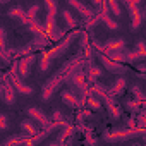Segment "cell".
I'll return each instance as SVG.
<instances>
[{
  "label": "cell",
  "mask_w": 146,
  "mask_h": 146,
  "mask_svg": "<svg viewBox=\"0 0 146 146\" xmlns=\"http://www.w3.org/2000/svg\"><path fill=\"white\" fill-rule=\"evenodd\" d=\"M83 64H84V62L78 60V57H76V58H72V60H69L67 64H64V67H60V70H58V72H55L53 78H50V79L46 81V84L43 86L41 98H43V100H50V96L53 95V91H55L57 88H60V86H62V83L69 81V79L74 76L78 70H81V69H83Z\"/></svg>",
  "instance_id": "1"
},
{
  "label": "cell",
  "mask_w": 146,
  "mask_h": 146,
  "mask_svg": "<svg viewBox=\"0 0 146 146\" xmlns=\"http://www.w3.org/2000/svg\"><path fill=\"white\" fill-rule=\"evenodd\" d=\"M45 7L48 9L46 21H45V29H46V35H48V38H50V40L58 41V40H62V38H64L65 31H64V29H60V28L57 26V23H55V17H57V9H58L57 0H45Z\"/></svg>",
  "instance_id": "2"
},
{
  "label": "cell",
  "mask_w": 146,
  "mask_h": 146,
  "mask_svg": "<svg viewBox=\"0 0 146 146\" xmlns=\"http://www.w3.org/2000/svg\"><path fill=\"white\" fill-rule=\"evenodd\" d=\"M143 134H144V129L129 127V129H124V131H110V132H105L103 134V139L105 141H110V143H117V141H127V139H132V137H137V136H143Z\"/></svg>",
  "instance_id": "3"
},
{
  "label": "cell",
  "mask_w": 146,
  "mask_h": 146,
  "mask_svg": "<svg viewBox=\"0 0 146 146\" xmlns=\"http://www.w3.org/2000/svg\"><path fill=\"white\" fill-rule=\"evenodd\" d=\"M78 36H79V31H72V33H69L65 38L58 40V43H57L52 50H48V52H46V55H48L52 60H53V58H58L60 55H64V53L67 52V48L72 45V41H74Z\"/></svg>",
  "instance_id": "4"
},
{
  "label": "cell",
  "mask_w": 146,
  "mask_h": 146,
  "mask_svg": "<svg viewBox=\"0 0 146 146\" xmlns=\"http://www.w3.org/2000/svg\"><path fill=\"white\" fill-rule=\"evenodd\" d=\"M98 60H100V64H102L107 70L113 72V74H124V72H127V67H125L124 64L115 62V60H112L110 57H107V55H103V53H100V52H98Z\"/></svg>",
  "instance_id": "5"
},
{
  "label": "cell",
  "mask_w": 146,
  "mask_h": 146,
  "mask_svg": "<svg viewBox=\"0 0 146 146\" xmlns=\"http://www.w3.org/2000/svg\"><path fill=\"white\" fill-rule=\"evenodd\" d=\"M35 60H36V55L35 53L23 55V58L17 60V74H19V78L26 79L29 76V70H31V65H33Z\"/></svg>",
  "instance_id": "6"
},
{
  "label": "cell",
  "mask_w": 146,
  "mask_h": 146,
  "mask_svg": "<svg viewBox=\"0 0 146 146\" xmlns=\"http://www.w3.org/2000/svg\"><path fill=\"white\" fill-rule=\"evenodd\" d=\"M93 46H95L100 53H103L105 50H124V48H125V41H124L122 38H110V40H107L103 45L98 43V41H93Z\"/></svg>",
  "instance_id": "7"
},
{
  "label": "cell",
  "mask_w": 146,
  "mask_h": 146,
  "mask_svg": "<svg viewBox=\"0 0 146 146\" xmlns=\"http://www.w3.org/2000/svg\"><path fill=\"white\" fill-rule=\"evenodd\" d=\"M9 81L12 83V86L16 88V91H19L21 95H26V96L33 95V88H31V86H28V84L19 78L17 70H11V72H9Z\"/></svg>",
  "instance_id": "8"
},
{
  "label": "cell",
  "mask_w": 146,
  "mask_h": 146,
  "mask_svg": "<svg viewBox=\"0 0 146 146\" xmlns=\"http://www.w3.org/2000/svg\"><path fill=\"white\" fill-rule=\"evenodd\" d=\"M127 9H129V16H131V29L136 31V29L141 26L143 12H141L139 5H134V4H127Z\"/></svg>",
  "instance_id": "9"
},
{
  "label": "cell",
  "mask_w": 146,
  "mask_h": 146,
  "mask_svg": "<svg viewBox=\"0 0 146 146\" xmlns=\"http://www.w3.org/2000/svg\"><path fill=\"white\" fill-rule=\"evenodd\" d=\"M69 5L72 7V9H76L84 19H90V17H93L95 16V12H93V9L91 7H88V5H84L81 0H69Z\"/></svg>",
  "instance_id": "10"
},
{
  "label": "cell",
  "mask_w": 146,
  "mask_h": 146,
  "mask_svg": "<svg viewBox=\"0 0 146 146\" xmlns=\"http://www.w3.org/2000/svg\"><path fill=\"white\" fill-rule=\"evenodd\" d=\"M28 115H29L33 120H36V122H38V124H40L43 129H45V127H46V125L52 122V120H50V119H48V117H46V115H45V113L40 110V108H36V107H31V108H28Z\"/></svg>",
  "instance_id": "11"
},
{
  "label": "cell",
  "mask_w": 146,
  "mask_h": 146,
  "mask_svg": "<svg viewBox=\"0 0 146 146\" xmlns=\"http://www.w3.org/2000/svg\"><path fill=\"white\" fill-rule=\"evenodd\" d=\"M28 28H29V31H31L33 35H36V38H48L46 29H45V24H43V23H40V21H38V17L31 19V21H29V24H28ZM48 40H50V38H48Z\"/></svg>",
  "instance_id": "12"
},
{
  "label": "cell",
  "mask_w": 146,
  "mask_h": 146,
  "mask_svg": "<svg viewBox=\"0 0 146 146\" xmlns=\"http://www.w3.org/2000/svg\"><path fill=\"white\" fill-rule=\"evenodd\" d=\"M103 102H105V105H107V108H108V112H110V115H112V119H119L120 117V107L117 105V102H115V96H110L108 93L102 98Z\"/></svg>",
  "instance_id": "13"
},
{
  "label": "cell",
  "mask_w": 146,
  "mask_h": 146,
  "mask_svg": "<svg viewBox=\"0 0 146 146\" xmlns=\"http://www.w3.org/2000/svg\"><path fill=\"white\" fill-rule=\"evenodd\" d=\"M62 102L65 103V105H69V107H79V98H78V95L74 93V91H69V90H64L62 91Z\"/></svg>",
  "instance_id": "14"
},
{
  "label": "cell",
  "mask_w": 146,
  "mask_h": 146,
  "mask_svg": "<svg viewBox=\"0 0 146 146\" xmlns=\"http://www.w3.org/2000/svg\"><path fill=\"white\" fill-rule=\"evenodd\" d=\"M100 21H103V23L107 24V28L112 29V31L119 29V23H115V19H112V17L108 16V9H107V7L100 9Z\"/></svg>",
  "instance_id": "15"
},
{
  "label": "cell",
  "mask_w": 146,
  "mask_h": 146,
  "mask_svg": "<svg viewBox=\"0 0 146 146\" xmlns=\"http://www.w3.org/2000/svg\"><path fill=\"white\" fill-rule=\"evenodd\" d=\"M125 78H119L115 83H113V86L110 88V90H107V93L110 95V96H120L122 93H124V90H125Z\"/></svg>",
  "instance_id": "16"
},
{
  "label": "cell",
  "mask_w": 146,
  "mask_h": 146,
  "mask_svg": "<svg viewBox=\"0 0 146 146\" xmlns=\"http://www.w3.org/2000/svg\"><path fill=\"white\" fill-rule=\"evenodd\" d=\"M4 98L7 103H14L16 102V88L12 86V83L9 81V78L4 81Z\"/></svg>",
  "instance_id": "17"
},
{
  "label": "cell",
  "mask_w": 146,
  "mask_h": 146,
  "mask_svg": "<svg viewBox=\"0 0 146 146\" xmlns=\"http://www.w3.org/2000/svg\"><path fill=\"white\" fill-rule=\"evenodd\" d=\"M9 17H12V19H19L23 24H29V17L26 16V11H23V7H14V9H11L9 11Z\"/></svg>",
  "instance_id": "18"
},
{
  "label": "cell",
  "mask_w": 146,
  "mask_h": 146,
  "mask_svg": "<svg viewBox=\"0 0 146 146\" xmlns=\"http://www.w3.org/2000/svg\"><path fill=\"white\" fill-rule=\"evenodd\" d=\"M70 81L81 90V93H88V84H86V81H84V76H83V72H81V70H78L76 74L70 78Z\"/></svg>",
  "instance_id": "19"
},
{
  "label": "cell",
  "mask_w": 146,
  "mask_h": 146,
  "mask_svg": "<svg viewBox=\"0 0 146 146\" xmlns=\"http://www.w3.org/2000/svg\"><path fill=\"white\" fill-rule=\"evenodd\" d=\"M124 53H125V62H137V60H144V57H146V52H139V50H125L124 48Z\"/></svg>",
  "instance_id": "20"
},
{
  "label": "cell",
  "mask_w": 146,
  "mask_h": 146,
  "mask_svg": "<svg viewBox=\"0 0 146 146\" xmlns=\"http://www.w3.org/2000/svg\"><path fill=\"white\" fill-rule=\"evenodd\" d=\"M21 131H23L24 134H28V136H36V134H38V129H36V125L33 124V119L23 120V122H21Z\"/></svg>",
  "instance_id": "21"
},
{
  "label": "cell",
  "mask_w": 146,
  "mask_h": 146,
  "mask_svg": "<svg viewBox=\"0 0 146 146\" xmlns=\"http://www.w3.org/2000/svg\"><path fill=\"white\" fill-rule=\"evenodd\" d=\"M17 143H26V144H33L31 143V136H28V134H16V136H12V137H9V139H5V146H9V144H17Z\"/></svg>",
  "instance_id": "22"
},
{
  "label": "cell",
  "mask_w": 146,
  "mask_h": 146,
  "mask_svg": "<svg viewBox=\"0 0 146 146\" xmlns=\"http://www.w3.org/2000/svg\"><path fill=\"white\" fill-rule=\"evenodd\" d=\"M86 103H88L90 110H93V112H98V110L102 108V100H100L98 96H95L93 93H90V91H88V95H86Z\"/></svg>",
  "instance_id": "23"
},
{
  "label": "cell",
  "mask_w": 146,
  "mask_h": 146,
  "mask_svg": "<svg viewBox=\"0 0 146 146\" xmlns=\"http://www.w3.org/2000/svg\"><path fill=\"white\" fill-rule=\"evenodd\" d=\"M107 9L113 14V16H119L122 14V7H120V2L119 0H107Z\"/></svg>",
  "instance_id": "24"
},
{
  "label": "cell",
  "mask_w": 146,
  "mask_h": 146,
  "mask_svg": "<svg viewBox=\"0 0 146 146\" xmlns=\"http://www.w3.org/2000/svg\"><path fill=\"white\" fill-rule=\"evenodd\" d=\"M50 65H52V58L46 55V52H43L41 58H40V69H41V72H46L50 69Z\"/></svg>",
  "instance_id": "25"
},
{
  "label": "cell",
  "mask_w": 146,
  "mask_h": 146,
  "mask_svg": "<svg viewBox=\"0 0 146 146\" xmlns=\"http://www.w3.org/2000/svg\"><path fill=\"white\" fill-rule=\"evenodd\" d=\"M62 17L65 19V23H67V28H70V29H74L76 26H78V23H76V19H74V16H72L69 11H64L62 12Z\"/></svg>",
  "instance_id": "26"
},
{
  "label": "cell",
  "mask_w": 146,
  "mask_h": 146,
  "mask_svg": "<svg viewBox=\"0 0 146 146\" xmlns=\"http://www.w3.org/2000/svg\"><path fill=\"white\" fill-rule=\"evenodd\" d=\"M100 76H102V67L91 65V67H90V72H88V79H90V81H96Z\"/></svg>",
  "instance_id": "27"
},
{
  "label": "cell",
  "mask_w": 146,
  "mask_h": 146,
  "mask_svg": "<svg viewBox=\"0 0 146 146\" xmlns=\"http://www.w3.org/2000/svg\"><path fill=\"white\" fill-rule=\"evenodd\" d=\"M131 91H132L134 98H136V100H137L139 103H143V102L146 100V96H144V93L141 91V88H139V86H132V88H131Z\"/></svg>",
  "instance_id": "28"
},
{
  "label": "cell",
  "mask_w": 146,
  "mask_h": 146,
  "mask_svg": "<svg viewBox=\"0 0 146 146\" xmlns=\"http://www.w3.org/2000/svg\"><path fill=\"white\" fill-rule=\"evenodd\" d=\"M40 5L38 4H35V5H31L29 9H28V12H26V16L29 17V19H35V17H38V12H40Z\"/></svg>",
  "instance_id": "29"
},
{
  "label": "cell",
  "mask_w": 146,
  "mask_h": 146,
  "mask_svg": "<svg viewBox=\"0 0 146 146\" xmlns=\"http://www.w3.org/2000/svg\"><path fill=\"white\" fill-rule=\"evenodd\" d=\"M125 105H127V108H129L131 112H137V110H141V105H139L137 100H129Z\"/></svg>",
  "instance_id": "30"
},
{
  "label": "cell",
  "mask_w": 146,
  "mask_h": 146,
  "mask_svg": "<svg viewBox=\"0 0 146 146\" xmlns=\"http://www.w3.org/2000/svg\"><path fill=\"white\" fill-rule=\"evenodd\" d=\"M0 50L7 52V46H5V29L0 28Z\"/></svg>",
  "instance_id": "31"
},
{
  "label": "cell",
  "mask_w": 146,
  "mask_h": 146,
  "mask_svg": "<svg viewBox=\"0 0 146 146\" xmlns=\"http://www.w3.org/2000/svg\"><path fill=\"white\" fill-rule=\"evenodd\" d=\"M136 125H137L139 129H144V127H146V117H144V112H141V115L137 117V120H136Z\"/></svg>",
  "instance_id": "32"
},
{
  "label": "cell",
  "mask_w": 146,
  "mask_h": 146,
  "mask_svg": "<svg viewBox=\"0 0 146 146\" xmlns=\"http://www.w3.org/2000/svg\"><path fill=\"white\" fill-rule=\"evenodd\" d=\"M50 120H53V122H62V120H64V115H62V112H58V110H55Z\"/></svg>",
  "instance_id": "33"
},
{
  "label": "cell",
  "mask_w": 146,
  "mask_h": 146,
  "mask_svg": "<svg viewBox=\"0 0 146 146\" xmlns=\"http://www.w3.org/2000/svg\"><path fill=\"white\" fill-rule=\"evenodd\" d=\"M9 127V120L5 115H0V129H7Z\"/></svg>",
  "instance_id": "34"
},
{
  "label": "cell",
  "mask_w": 146,
  "mask_h": 146,
  "mask_svg": "<svg viewBox=\"0 0 146 146\" xmlns=\"http://www.w3.org/2000/svg\"><path fill=\"white\" fill-rule=\"evenodd\" d=\"M136 50H139V52H146V43H144L143 40H139V41L136 43Z\"/></svg>",
  "instance_id": "35"
},
{
  "label": "cell",
  "mask_w": 146,
  "mask_h": 146,
  "mask_svg": "<svg viewBox=\"0 0 146 146\" xmlns=\"http://www.w3.org/2000/svg\"><path fill=\"white\" fill-rule=\"evenodd\" d=\"M0 60H4V62H11V55L4 50H0Z\"/></svg>",
  "instance_id": "36"
},
{
  "label": "cell",
  "mask_w": 146,
  "mask_h": 146,
  "mask_svg": "<svg viewBox=\"0 0 146 146\" xmlns=\"http://www.w3.org/2000/svg\"><path fill=\"white\" fill-rule=\"evenodd\" d=\"M127 125H129V127H136V119H134V117H131V119L127 120Z\"/></svg>",
  "instance_id": "37"
},
{
  "label": "cell",
  "mask_w": 146,
  "mask_h": 146,
  "mask_svg": "<svg viewBox=\"0 0 146 146\" xmlns=\"http://www.w3.org/2000/svg\"><path fill=\"white\" fill-rule=\"evenodd\" d=\"M102 4H103V0H93V5L96 9H102Z\"/></svg>",
  "instance_id": "38"
},
{
  "label": "cell",
  "mask_w": 146,
  "mask_h": 146,
  "mask_svg": "<svg viewBox=\"0 0 146 146\" xmlns=\"http://www.w3.org/2000/svg\"><path fill=\"white\" fill-rule=\"evenodd\" d=\"M137 69H139V72H144V70H146V65H144V64H139Z\"/></svg>",
  "instance_id": "39"
},
{
  "label": "cell",
  "mask_w": 146,
  "mask_h": 146,
  "mask_svg": "<svg viewBox=\"0 0 146 146\" xmlns=\"http://www.w3.org/2000/svg\"><path fill=\"white\" fill-rule=\"evenodd\" d=\"M9 2V0H0V4H7Z\"/></svg>",
  "instance_id": "40"
}]
</instances>
